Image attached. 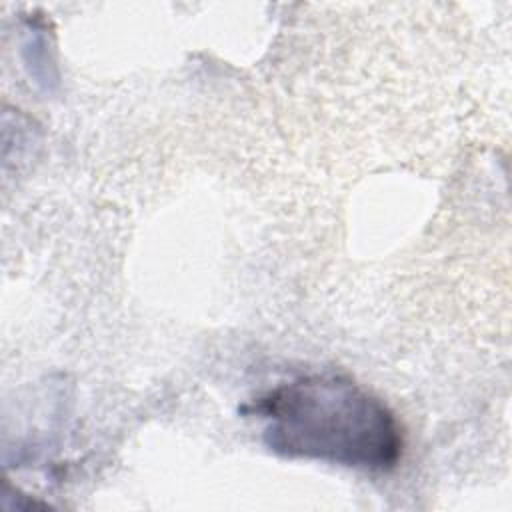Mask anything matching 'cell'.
I'll return each instance as SVG.
<instances>
[{
  "mask_svg": "<svg viewBox=\"0 0 512 512\" xmlns=\"http://www.w3.org/2000/svg\"><path fill=\"white\" fill-rule=\"evenodd\" d=\"M264 442L290 458L384 470L396 464V418L348 378L314 374L280 384L256 402Z\"/></svg>",
  "mask_w": 512,
  "mask_h": 512,
  "instance_id": "cell-1",
  "label": "cell"
}]
</instances>
